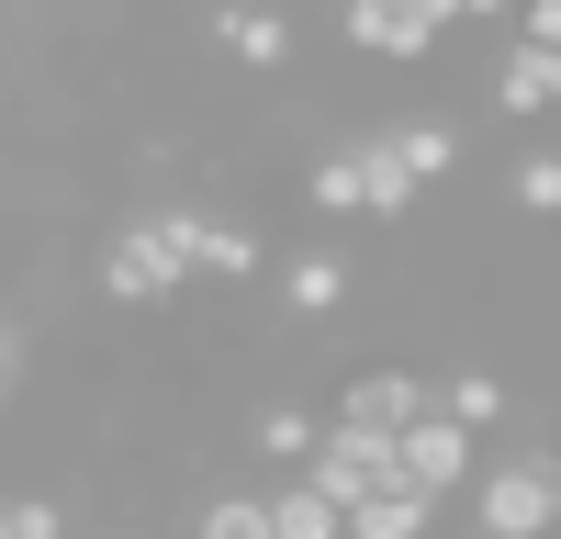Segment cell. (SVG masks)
I'll list each match as a JSON object with an SVG mask.
<instances>
[{
	"mask_svg": "<svg viewBox=\"0 0 561 539\" xmlns=\"http://www.w3.org/2000/svg\"><path fill=\"white\" fill-rule=\"evenodd\" d=\"M203 237H214V214H203V203H147L135 225H113V237H102L90 282H102V303H124V314L180 303V293L203 282Z\"/></svg>",
	"mask_w": 561,
	"mask_h": 539,
	"instance_id": "6da1fadb",
	"label": "cell"
},
{
	"mask_svg": "<svg viewBox=\"0 0 561 539\" xmlns=\"http://www.w3.org/2000/svg\"><path fill=\"white\" fill-rule=\"evenodd\" d=\"M449 23H460V0H337V34L382 68H427L449 45Z\"/></svg>",
	"mask_w": 561,
	"mask_h": 539,
	"instance_id": "7a4b0ae2",
	"label": "cell"
},
{
	"mask_svg": "<svg viewBox=\"0 0 561 539\" xmlns=\"http://www.w3.org/2000/svg\"><path fill=\"white\" fill-rule=\"evenodd\" d=\"M472 528L483 539H550V449H517V461L472 472Z\"/></svg>",
	"mask_w": 561,
	"mask_h": 539,
	"instance_id": "3957f363",
	"label": "cell"
},
{
	"mask_svg": "<svg viewBox=\"0 0 561 539\" xmlns=\"http://www.w3.org/2000/svg\"><path fill=\"white\" fill-rule=\"evenodd\" d=\"M304 483L348 517L359 494H382V483H404V472H393V438H370V427H337V416H325V438L304 449Z\"/></svg>",
	"mask_w": 561,
	"mask_h": 539,
	"instance_id": "277c9868",
	"label": "cell"
},
{
	"mask_svg": "<svg viewBox=\"0 0 561 539\" xmlns=\"http://www.w3.org/2000/svg\"><path fill=\"white\" fill-rule=\"evenodd\" d=\"M393 472H404L415 494H427V506H449V494H472L483 449H472V427H460V416H438V404H427V416H415V427L393 438Z\"/></svg>",
	"mask_w": 561,
	"mask_h": 539,
	"instance_id": "5b68a950",
	"label": "cell"
},
{
	"mask_svg": "<svg viewBox=\"0 0 561 539\" xmlns=\"http://www.w3.org/2000/svg\"><path fill=\"white\" fill-rule=\"evenodd\" d=\"M438 404V382H415V371H348L337 393V427H370V438H404L415 416Z\"/></svg>",
	"mask_w": 561,
	"mask_h": 539,
	"instance_id": "8992f818",
	"label": "cell"
},
{
	"mask_svg": "<svg viewBox=\"0 0 561 539\" xmlns=\"http://www.w3.org/2000/svg\"><path fill=\"white\" fill-rule=\"evenodd\" d=\"M214 45H225V57H237V68H293V12H280V0H225V12H214Z\"/></svg>",
	"mask_w": 561,
	"mask_h": 539,
	"instance_id": "52a82bcc",
	"label": "cell"
},
{
	"mask_svg": "<svg viewBox=\"0 0 561 539\" xmlns=\"http://www.w3.org/2000/svg\"><path fill=\"white\" fill-rule=\"evenodd\" d=\"M348 158H359V214H370V225H404L415 203H427V192H415V169H404V158L382 147V135H359Z\"/></svg>",
	"mask_w": 561,
	"mask_h": 539,
	"instance_id": "ba28073f",
	"label": "cell"
},
{
	"mask_svg": "<svg viewBox=\"0 0 561 539\" xmlns=\"http://www.w3.org/2000/svg\"><path fill=\"white\" fill-rule=\"evenodd\" d=\"M494 113H561V57L550 45H505V68H494Z\"/></svg>",
	"mask_w": 561,
	"mask_h": 539,
	"instance_id": "9c48e42d",
	"label": "cell"
},
{
	"mask_svg": "<svg viewBox=\"0 0 561 539\" xmlns=\"http://www.w3.org/2000/svg\"><path fill=\"white\" fill-rule=\"evenodd\" d=\"M382 147L415 169V192H438V180H460V124H427V113H415V124H382Z\"/></svg>",
	"mask_w": 561,
	"mask_h": 539,
	"instance_id": "30bf717a",
	"label": "cell"
},
{
	"mask_svg": "<svg viewBox=\"0 0 561 539\" xmlns=\"http://www.w3.org/2000/svg\"><path fill=\"white\" fill-rule=\"evenodd\" d=\"M427 528H438V506H427L415 483H382V494H359V506H348V539H427Z\"/></svg>",
	"mask_w": 561,
	"mask_h": 539,
	"instance_id": "8fae6325",
	"label": "cell"
},
{
	"mask_svg": "<svg viewBox=\"0 0 561 539\" xmlns=\"http://www.w3.org/2000/svg\"><path fill=\"white\" fill-rule=\"evenodd\" d=\"M280 303H293L304 326H314V314H337V303H348V259H337V248H304L293 270H280Z\"/></svg>",
	"mask_w": 561,
	"mask_h": 539,
	"instance_id": "7c38bea8",
	"label": "cell"
},
{
	"mask_svg": "<svg viewBox=\"0 0 561 539\" xmlns=\"http://www.w3.org/2000/svg\"><path fill=\"white\" fill-rule=\"evenodd\" d=\"M314 438H325V427L304 416V404H280V393H270L259 416H248V449H259L270 472H304V449H314Z\"/></svg>",
	"mask_w": 561,
	"mask_h": 539,
	"instance_id": "4fadbf2b",
	"label": "cell"
},
{
	"mask_svg": "<svg viewBox=\"0 0 561 539\" xmlns=\"http://www.w3.org/2000/svg\"><path fill=\"white\" fill-rule=\"evenodd\" d=\"M270 539H348V517L325 506L304 472H280V483H270Z\"/></svg>",
	"mask_w": 561,
	"mask_h": 539,
	"instance_id": "5bb4252c",
	"label": "cell"
},
{
	"mask_svg": "<svg viewBox=\"0 0 561 539\" xmlns=\"http://www.w3.org/2000/svg\"><path fill=\"white\" fill-rule=\"evenodd\" d=\"M270 270V248H259V225H237V214H214V237H203V282H259Z\"/></svg>",
	"mask_w": 561,
	"mask_h": 539,
	"instance_id": "9a60e30c",
	"label": "cell"
},
{
	"mask_svg": "<svg viewBox=\"0 0 561 539\" xmlns=\"http://www.w3.org/2000/svg\"><path fill=\"white\" fill-rule=\"evenodd\" d=\"M438 416H460L472 438L505 427V382H494V371H449V382H438Z\"/></svg>",
	"mask_w": 561,
	"mask_h": 539,
	"instance_id": "2e32d148",
	"label": "cell"
},
{
	"mask_svg": "<svg viewBox=\"0 0 561 539\" xmlns=\"http://www.w3.org/2000/svg\"><path fill=\"white\" fill-rule=\"evenodd\" d=\"M304 203H314V214H359V158H348V147H325V158L304 169Z\"/></svg>",
	"mask_w": 561,
	"mask_h": 539,
	"instance_id": "e0dca14e",
	"label": "cell"
},
{
	"mask_svg": "<svg viewBox=\"0 0 561 539\" xmlns=\"http://www.w3.org/2000/svg\"><path fill=\"white\" fill-rule=\"evenodd\" d=\"M192 539H270V494H214L192 517Z\"/></svg>",
	"mask_w": 561,
	"mask_h": 539,
	"instance_id": "ac0fdd59",
	"label": "cell"
},
{
	"mask_svg": "<svg viewBox=\"0 0 561 539\" xmlns=\"http://www.w3.org/2000/svg\"><path fill=\"white\" fill-rule=\"evenodd\" d=\"M505 192H517V214H561V158H550V147H528Z\"/></svg>",
	"mask_w": 561,
	"mask_h": 539,
	"instance_id": "d6986e66",
	"label": "cell"
},
{
	"mask_svg": "<svg viewBox=\"0 0 561 539\" xmlns=\"http://www.w3.org/2000/svg\"><path fill=\"white\" fill-rule=\"evenodd\" d=\"M0 539H68V517L45 494H0Z\"/></svg>",
	"mask_w": 561,
	"mask_h": 539,
	"instance_id": "ffe728a7",
	"label": "cell"
},
{
	"mask_svg": "<svg viewBox=\"0 0 561 539\" xmlns=\"http://www.w3.org/2000/svg\"><path fill=\"white\" fill-rule=\"evenodd\" d=\"M517 45H550L561 57V0H517Z\"/></svg>",
	"mask_w": 561,
	"mask_h": 539,
	"instance_id": "44dd1931",
	"label": "cell"
},
{
	"mask_svg": "<svg viewBox=\"0 0 561 539\" xmlns=\"http://www.w3.org/2000/svg\"><path fill=\"white\" fill-rule=\"evenodd\" d=\"M460 23H517V0H460Z\"/></svg>",
	"mask_w": 561,
	"mask_h": 539,
	"instance_id": "7402d4cb",
	"label": "cell"
},
{
	"mask_svg": "<svg viewBox=\"0 0 561 539\" xmlns=\"http://www.w3.org/2000/svg\"><path fill=\"white\" fill-rule=\"evenodd\" d=\"M12 371H23V348H12V326H0V393H12Z\"/></svg>",
	"mask_w": 561,
	"mask_h": 539,
	"instance_id": "603a6c76",
	"label": "cell"
},
{
	"mask_svg": "<svg viewBox=\"0 0 561 539\" xmlns=\"http://www.w3.org/2000/svg\"><path fill=\"white\" fill-rule=\"evenodd\" d=\"M550 528H561V461H550Z\"/></svg>",
	"mask_w": 561,
	"mask_h": 539,
	"instance_id": "cb8c5ba5",
	"label": "cell"
}]
</instances>
